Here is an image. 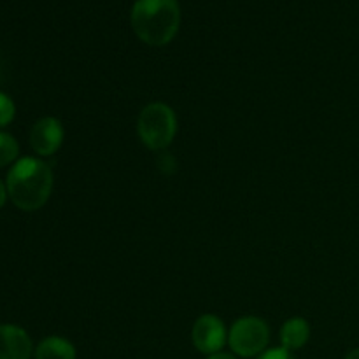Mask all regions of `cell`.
<instances>
[{
	"label": "cell",
	"instance_id": "3",
	"mask_svg": "<svg viewBox=\"0 0 359 359\" xmlns=\"http://www.w3.org/2000/svg\"><path fill=\"white\" fill-rule=\"evenodd\" d=\"M137 133L147 149H167L177 133V116L174 109L163 102L146 105L137 119Z\"/></svg>",
	"mask_w": 359,
	"mask_h": 359
},
{
	"label": "cell",
	"instance_id": "14",
	"mask_svg": "<svg viewBox=\"0 0 359 359\" xmlns=\"http://www.w3.org/2000/svg\"><path fill=\"white\" fill-rule=\"evenodd\" d=\"M207 359H237L235 356H231V354H224V353H217L214 354V356H209Z\"/></svg>",
	"mask_w": 359,
	"mask_h": 359
},
{
	"label": "cell",
	"instance_id": "4",
	"mask_svg": "<svg viewBox=\"0 0 359 359\" xmlns=\"http://www.w3.org/2000/svg\"><path fill=\"white\" fill-rule=\"evenodd\" d=\"M270 340V328L263 319L245 316L237 319L228 332L230 349L241 358H255L265 353Z\"/></svg>",
	"mask_w": 359,
	"mask_h": 359
},
{
	"label": "cell",
	"instance_id": "7",
	"mask_svg": "<svg viewBox=\"0 0 359 359\" xmlns=\"http://www.w3.org/2000/svg\"><path fill=\"white\" fill-rule=\"evenodd\" d=\"M32 340L16 325H0V359H30Z\"/></svg>",
	"mask_w": 359,
	"mask_h": 359
},
{
	"label": "cell",
	"instance_id": "12",
	"mask_svg": "<svg viewBox=\"0 0 359 359\" xmlns=\"http://www.w3.org/2000/svg\"><path fill=\"white\" fill-rule=\"evenodd\" d=\"M256 359H294L291 356V353L284 347H276V349H269L265 353L259 354Z\"/></svg>",
	"mask_w": 359,
	"mask_h": 359
},
{
	"label": "cell",
	"instance_id": "11",
	"mask_svg": "<svg viewBox=\"0 0 359 359\" xmlns=\"http://www.w3.org/2000/svg\"><path fill=\"white\" fill-rule=\"evenodd\" d=\"M14 114H16V105H14V102L11 100L9 95L0 91V128L9 125L14 119Z\"/></svg>",
	"mask_w": 359,
	"mask_h": 359
},
{
	"label": "cell",
	"instance_id": "5",
	"mask_svg": "<svg viewBox=\"0 0 359 359\" xmlns=\"http://www.w3.org/2000/svg\"><path fill=\"white\" fill-rule=\"evenodd\" d=\"M193 346L207 356L221 353L224 344L228 342L226 326L217 316L203 314L195 321L191 330Z\"/></svg>",
	"mask_w": 359,
	"mask_h": 359
},
{
	"label": "cell",
	"instance_id": "8",
	"mask_svg": "<svg viewBox=\"0 0 359 359\" xmlns=\"http://www.w3.org/2000/svg\"><path fill=\"white\" fill-rule=\"evenodd\" d=\"M311 339V326L304 318H291L280 328V342L284 349L298 351Z\"/></svg>",
	"mask_w": 359,
	"mask_h": 359
},
{
	"label": "cell",
	"instance_id": "15",
	"mask_svg": "<svg viewBox=\"0 0 359 359\" xmlns=\"http://www.w3.org/2000/svg\"><path fill=\"white\" fill-rule=\"evenodd\" d=\"M346 359H359V349L351 351V353L346 356Z\"/></svg>",
	"mask_w": 359,
	"mask_h": 359
},
{
	"label": "cell",
	"instance_id": "2",
	"mask_svg": "<svg viewBox=\"0 0 359 359\" xmlns=\"http://www.w3.org/2000/svg\"><path fill=\"white\" fill-rule=\"evenodd\" d=\"M130 20L140 41L149 46H165L177 35L181 9L175 0H137Z\"/></svg>",
	"mask_w": 359,
	"mask_h": 359
},
{
	"label": "cell",
	"instance_id": "10",
	"mask_svg": "<svg viewBox=\"0 0 359 359\" xmlns=\"http://www.w3.org/2000/svg\"><path fill=\"white\" fill-rule=\"evenodd\" d=\"M20 154V146L11 133L0 132V167L13 163Z\"/></svg>",
	"mask_w": 359,
	"mask_h": 359
},
{
	"label": "cell",
	"instance_id": "13",
	"mask_svg": "<svg viewBox=\"0 0 359 359\" xmlns=\"http://www.w3.org/2000/svg\"><path fill=\"white\" fill-rule=\"evenodd\" d=\"M7 188H6V184H4L2 181H0V209H2L4 207V203H6V198H7Z\"/></svg>",
	"mask_w": 359,
	"mask_h": 359
},
{
	"label": "cell",
	"instance_id": "1",
	"mask_svg": "<svg viewBox=\"0 0 359 359\" xmlns=\"http://www.w3.org/2000/svg\"><path fill=\"white\" fill-rule=\"evenodd\" d=\"M7 195L18 209L34 212L46 205L53 191V170L39 158H21L11 167L6 181Z\"/></svg>",
	"mask_w": 359,
	"mask_h": 359
},
{
	"label": "cell",
	"instance_id": "6",
	"mask_svg": "<svg viewBox=\"0 0 359 359\" xmlns=\"http://www.w3.org/2000/svg\"><path fill=\"white\" fill-rule=\"evenodd\" d=\"M65 139V130L60 119L42 118L32 126L30 132V146L39 156H51L62 147Z\"/></svg>",
	"mask_w": 359,
	"mask_h": 359
},
{
	"label": "cell",
	"instance_id": "9",
	"mask_svg": "<svg viewBox=\"0 0 359 359\" xmlns=\"http://www.w3.org/2000/svg\"><path fill=\"white\" fill-rule=\"evenodd\" d=\"M35 359H76V347L63 337H48L35 349Z\"/></svg>",
	"mask_w": 359,
	"mask_h": 359
}]
</instances>
